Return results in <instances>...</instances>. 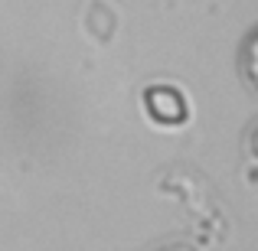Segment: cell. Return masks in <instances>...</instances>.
I'll list each match as a JSON object with an SVG mask.
<instances>
[{
    "instance_id": "obj_1",
    "label": "cell",
    "mask_w": 258,
    "mask_h": 251,
    "mask_svg": "<svg viewBox=\"0 0 258 251\" xmlns=\"http://www.w3.org/2000/svg\"><path fill=\"white\" fill-rule=\"evenodd\" d=\"M144 108L157 124L164 127H180L186 124V98L173 85H151L144 88Z\"/></svg>"
},
{
    "instance_id": "obj_2",
    "label": "cell",
    "mask_w": 258,
    "mask_h": 251,
    "mask_svg": "<svg viewBox=\"0 0 258 251\" xmlns=\"http://www.w3.org/2000/svg\"><path fill=\"white\" fill-rule=\"evenodd\" d=\"M154 251H200V248L186 245V241H167V245H160V248H154Z\"/></svg>"
}]
</instances>
